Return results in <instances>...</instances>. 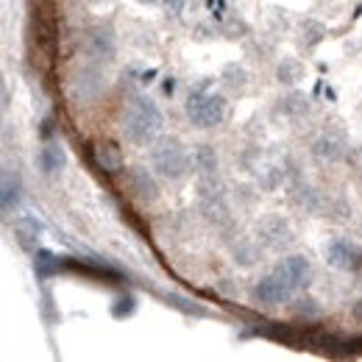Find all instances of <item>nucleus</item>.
<instances>
[{
    "label": "nucleus",
    "instance_id": "f257e3e1",
    "mask_svg": "<svg viewBox=\"0 0 362 362\" xmlns=\"http://www.w3.org/2000/svg\"><path fill=\"white\" fill-rule=\"evenodd\" d=\"M123 136L136 145V148H151L165 129V115L159 109V103L148 95H132L126 109H123V120H120Z\"/></svg>",
    "mask_w": 362,
    "mask_h": 362
},
{
    "label": "nucleus",
    "instance_id": "f03ea898",
    "mask_svg": "<svg viewBox=\"0 0 362 362\" xmlns=\"http://www.w3.org/2000/svg\"><path fill=\"white\" fill-rule=\"evenodd\" d=\"M151 168L153 173L168 184H179L192 173V153L187 151V145L179 136H159L151 145Z\"/></svg>",
    "mask_w": 362,
    "mask_h": 362
},
{
    "label": "nucleus",
    "instance_id": "7ed1b4c3",
    "mask_svg": "<svg viewBox=\"0 0 362 362\" xmlns=\"http://www.w3.org/2000/svg\"><path fill=\"white\" fill-rule=\"evenodd\" d=\"M184 112H187V120L201 129V132H215L221 126H226L228 115H231V103L223 92H215L209 87H198L187 95V103H184Z\"/></svg>",
    "mask_w": 362,
    "mask_h": 362
},
{
    "label": "nucleus",
    "instance_id": "20e7f679",
    "mask_svg": "<svg viewBox=\"0 0 362 362\" xmlns=\"http://www.w3.org/2000/svg\"><path fill=\"white\" fill-rule=\"evenodd\" d=\"M198 206H201V212L209 223H215V226H228L231 223V206H228L223 187L218 184V176L198 179Z\"/></svg>",
    "mask_w": 362,
    "mask_h": 362
},
{
    "label": "nucleus",
    "instance_id": "39448f33",
    "mask_svg": "<svg viewBox=\"0 0 362 362\" xmlns=\"http://www.w3.org/2000/svg\"><path fill=\"white\" fill-rule=\"evenodd\" d=\"M257 240L268 248V251H287L293 243H296V231H293V223L284 218V215H265L259 223H257Z\"/></svg>",
    "mask_w": 362,
    "mask_h": 362
},
{
    "label": "nucleus",
    "instance_id": "423d86ee",
    "mask_svg": "<svg viewBox=\"0 0 362 362\" xmlns=\"http://www.w3.org/2000/svg\"><path fill=\"white\" fill-rule=\"evenodd\" d=\"M310 153L317 165H337L349 156V136L340 129H323L313 136Z\"/></svg>",
    "mask_w": 362,
    "mask_h": 362
},
{
    "label": "nucleus",
    "instance_id": "0eeeda50",
    "mask_svg": "<svg viewBox=\"0 0 362 362\" xmlns=\"http://www.w3.org/2000/svg\"><path fill=\"white\" fill-rule=\"evenodd\" d=\"M326 262L332 268L343 273H360L362 271V245L351 237H332L323 248Z\"/></svg>",
    "mask_w": 362,
    "mask_h": 362
},
{
    "label": "nucleus",
    "instance_id": "6e6552de",
    "mask_svg": "<svg viewBox=\"0 0 362 362\" xmlns=\"http://www.w3.org/2000/svg\"><path fill=\"white\" fill-rule=\"evenodd\" d=\"M251 298L257 304H265V307H279V304H290L296 298V287L279 276L276 271H271L268 276H262L254 287H251Z\"/></svg>",
    "mask_w": 362,
    "mask_h": 362
},
{
    "label": "nucleus",
    "instance_id": "1a4fd4ad",
    "mask_svg": "<svg viewBox=\"0 0 362 362\" xmlns=\"http://www.w3.org/2000/svg\"><path fill=\"white\" fill-rule=\"evenodd\" d=\"M273 271L279 273V276H284L296 287V293H307V287L315 279V268H313V262L304 254H287V257H281L273 265Z\"/></svg>",
    "mask_w": 362,
    "mask_h": 362
},
{
    "label": "nucleus",
    "instance_id": "9d476101",
    "mask_svg": "<svg viewBox=\"0 0 362 362\" xmlns=\"http://www.w3.org/2000/svg\"><path fill=\"white\" fill-rule=\"evenodd\" d=\"M159 176L153 173V168H142V165H134L126 170V184H129V192L134 195L139 204H156L159 201Z\"/></svg>",
    "mask_w": 362,
    "mask_h": 362
},
{
    "label": "nucleus",
    "instance_id": "9b49d317",
    "mask_svg": "<svg viewBox=\"0 0 362 362\" xmlns=\"http://www.w3.org/2000/svg\"><path fill=\"white\" fill-rule=\"evenodd\" d=\"M310 109H313L310 95H304V92L296 90V87H290V92H287L284 98L276 100V115L284 117V120H290V123L307 120V117H310Z\"/></svg>",
    "mask_w": 362,
    "mask_h": 362
},
{
    "label": "nucleus",
    "instance_id": "f8f14e48",
    "mask_svg": "<svg viewBox=\"0 0 362 362\" xmlns=\"http://www.w3.org/2000/svg\"><path fill=\"white\" fill-rule=\"evenodd\" d=\"M14 237H17V243H20V248L23 251H31V254H37L40 251V237H42V223L34 218V215H20V218H14Z\"/></svg>",
    "mask_w": 362,
    "mask_h": 362
},
{
    "label": "nucleus",
    "instance_id": "ddd939ff",
    "mask_svg": "<svg viewBox=\"0 0 362 362\" xmlns=\"http://www.w3.org/2000/svg\"><path fill=\"white\" fill-rule=\"evenodd\" d=\"M64 165H67V153H64L62 142L59 139H47L45 145L40 148V168H42V173H45L47 179H56V176H62Z\"/></svg>",
    "mask_w": 362,
    "mask_h": 362
},
{
    "label": "nucleus",
    "instance_id": "4468645a",
    "mask_svg": "<svg viewBox=\"0 0 362 362\" xmlns=\"http://www.w3.org/2000/svg\"><path fill=\"white\" fill-rule=\"evenodd\" d=\"M262 243L257 237H240L237 243H231V259L240 268H254L257 262H262Z\"/></svg>",
    "mask_w": 362,
    "mask_h": 362
},
{
    "label": "nucleus",
    "instance_id": "2eb2a0df",
    "mask_svg": "<svg viewBox=\"0 0 362 362\" xmlns=\"http://www.w3.org/2000/svg\"><path fill=\"white\" fill-rule=\"evenodd\" d=\"M192 173L198 179H212L218 176V151L209 142H201L192 148Z\"/></svg>",
    "mask_w": 362,
    "mask_h": 362
},
{
    "label": "nucleus",
    "instance_id": "dca6fc26",
    "mask_svg": "<svg viewBox=\"0 0 362 362\" xmlns=\"http://www.w3.org/2000/svg\"><path fill=\"white\" fill-rule=\"evenodd\" d=\"M304 76H307V67H304V62L296 59V56H284V59L276 64V81H279L281 87H298V84L304 81Z\"/></svg>",
    "mask_w": 362,
    "mask_h": 362
},
{
    "label": "nucleus",
    "instance_id": "f3484780",
    "mask_svg": "<svg viewBox=\"0 0 362 362\" xmlns=\"http://www.w3.org/2000/svg\"><path fill=\"white\" fill-rule=\"evenodd\" d=\"M73 87H81V92H78V98H81V100H92L98 92L103 90V81H100L98 70L84 67V70H81V73L73 78Z\"/></svg>",
    "mask_w": 362,
    "mask_h": 362
},
{
    "label": "nucleus",
    "instance_id": "a211bd4d",
    "mask_svg": "<svg viewBox=\"0 0 362 362\" xmlns=\"http://www.w3.org/2000/svg\"><path fill=\"white\" fill-rule=\"evenodd\" d=\"M290 310H293V315L301 317V320H317V317L323 315V307H320V301L313 298V296H298V298H293L290 301Z\"/></svg>",
    "mask_w": 362,
    "mask_h": 362
},
{
    "label": "nucleus",
    "instance_id": "6ab92c4d",
    "mask_svg": "<svg viewBox=\"0 0 362 362\" xmlns=\"http://www.w3.org/2000/svg\"><path fill=\"white\" fill-rule=\"evenodd\" d=\"M90 45H92V53L98 56V59H112V53H115V40H112V31L109 28H92L90 31Z\"/></svg>",
    "mask_w": 362,
    "mask_h": 362
},
{
    "label": "nucleus",
    "instance_id": "aec40b11",
    "mask_svg": "<svg viewBox=\"0 0 362 362\" xmlns=\"http://www.w3.org/2000/svg\"><path fill=\"white\" fill-rule=\"evenodd\" d=\"M20 198H23V184L17 179V173H6L3 176V212H14L20 206Z\"/></svg>",
    "mask_w": 362,
    "mask_h": 362
},
{
    "label": "nucleus",
    "instance_id": "412c9836",
    "mask_svg": "<svg viewBox=\"0 0 362 362\" xmlns=\"http://www.w3.org/2000/svg\"><path fill=\"white\" fill-rule=\"evenodd\" d=\"M298 34H301V47L304 50H313L315 45H320L323 40H326V25H320L317 20H304L301 23V28H298Z\"/></svg>",
    "mask_w": 362,
    "mask_h": 362
},
{
    "label": "nucleus",
    "instance_id": "4be33fe9",
    "mask_svg": "<svg viewBox=\"0 0 362 362\" xmlns=\"http://www.w3.org/2000/svg\"><path fill=\"white\" fill-rule=\"evenodd\" d=\"M323 218H329V221H334V223H346V221H351V204H349L343 195L326 198Z\"/></svg>",
    "mask_w": 362,
    "mask_h": 362
},
{
    "label": "nucleus",
    "instance_id": "5701e85b",
    "mask_svg": "<svg viewBox=\"0 0 362 362\" xmlns=\"http://www.w3.org/2000/svg\"><path fill=\"white\" fill-rule=\"evenodd\" d=\"M98 159H100L103 170H109V173H115V170H120V168H123L120 151H117L112 142H100V145H98Z\"/></svg>",
    "mask_w": 362,
    "mask_h": 362
},
{
    "label": "nucleus",
    "instance_id": "b1692460",
    "mask_svg": "<svg viewBox=\"0 0 362 362\" xmlns=\"http://www.w3.org/2000/svg\"><path fill=\"white\" fill-rule=\"evenodd\" d=\"M223 81H226L228 87H234V90H243L245 81H248V73L240 64H226L223 67Z\"/></svg>",
    "mask_w": 362,
    "mask_h": 362
},
{
    "label": "nucleus",
    "instance_id": "393cba45",
    "mask_svg": "<svg viewBox=\"0 0 362 362\" xmlns=\"http://www.w3.org/2000/svg\"><path fill=\"white\" fill-rule=\"evenodd\" d=\"M162 3L168 6V11H170V14H179V11H181V6H184L187 0H162Z\"/></svg>",
    "mask_w": 362,
    "mask_h": 362
},
{
    "label": "nucleus",
    "instance_id": "a878e982",
    "mask_svg": "<svg viewBox=\"0 0 362 362\" xmlns=\"http://www.w3.org/2000/svg\"><path fill=\"white\" fill-rule=\"evenodd\" d=\"M351 315H354L357 323H362V298H357V301L351 304Z\"/></svg>",
    "mask_w": 362,
    "mask_h": 362
},
{
    "label": "nucleus",
    "instance_id": "bb28decb",
    "mask_svg": "<svg viewBox=\"0 0 362 362\" xmlns=\"http://www.w3.org/2000/svg\"><path fill=\"white\" fill-rule=\"evenodd\" d=\"M136 3H142V6H156V3H162V0H136Z\"/></svg>",
    "mask_w": 362,
    "mask_h": 362
},
{
    "label": "nucleus",
    "instance_id": "cd10ccee",
    "mask_svg": "<svg viewBox=\"0 0 362 362\" xmlns=\"http://www.w3.org/2000/svg\"><path fill=\"white\" fill-rule=\"evenodd\" d=\"M360 181H362V170H360Z\"/></svg>",
    "mask_w": 362,
    "mask_h": 362
}]
</instances>
